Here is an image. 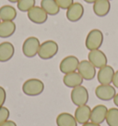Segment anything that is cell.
Instances as JSON below:
<instances>
[{"label": "cell", "instance_id": "obj_17", "mask_svg": "<svg viewBox=\"0 0 118 126\" xmlns=\"http://www.w3.org/2000/svg\"><path fill=\"white\" fill-rule=\"evenodd\" d=\"M93 12L98 17H105L111 10V3L108 0H97L93 3Z\"/></svg>", "mask_w": 118, "mask_h": 126}, {"label": "cell", "instance_id": "obj_18", "mask_svg": "<svg viewBox=\"0 0 118 126\" xmlns=\"http://www.w3.org/2000/svg\"><path fill=\"white\" fill-rule=\"evenodd\" d=\"M17 17V10L9 5H5L0 8V20L1 21H13Z\"/></svg>", "mask_w": 118, "mask_h": 126}, {"label": "cell", "instance_id": "obj_27", "mask_svg": "<svg viewBox=\"0 0 118 126\" xmlns=\"http://www.w3.org/2000/svg\"><path fill=\"white\" fill-rule=\"evenodd\" d=\"M112 83H113V85H114L115 88H118V71H116L115 72H114Z\"/></svg>", "mask_w": 118, "mask_h": 126}, {"label": "cell", "instance_id": "obj_13", "mask_svg": "<svg viewBox=\"0 0 118 126\" xmlns=\"http://www.w3.org/2000/svg\"><path fill=\"white\" fill-rule=\"evenodd\" d=\"M107 111L108 109L104 105H97L93 109H91V122L97 123V124H102L105 122L106 119Z\"/></svg>", "mask_w": 118, "mask_h": 126}, {"label": "cell", "instance_id": "obj_23", "mask_svg": "<svg viewBox=\"0 0 118 126\" xmlns=\"http://www.w3.org/2000/svg\"><path fill=\"white\" fill-rule=\"evenodd\" d=\"M35 0H20L17 3V7H18L19 10H20V11L28 12L33 7H35Z\"/></svg>", "mask_w": 118, "mask_h": 126}, {"label": "cell", "instance_id": "obj_4", "mask_svg": "<svg viewBox=\"0 0 118 126\" xmlns=\"http://www.w3.org/2000/svg\"><path fill=\"white\" fill-rule=\"evenodd\" d=\"M40 46L41 43L37 37L30 36L22 44V53L26 58H34L36 55H38Z\"/></svg>", "mask_w": 118, "mask_h": 126}, {"label": "cell", "instance_id": "obj_24", "mask_svg": "<svg viewBox=\"0 0 118 126\" xmlns=\"http://www.w3.org/2000/svg\"><path fill=\"white\" fill-rule=\"evenodd\" d=\"M9 115H10V112H9V110L6 107H1L0 108V124H2L3 122H7L9 118Z\"/></svg>", "mask_w": 118, "mask_h": 126}, {"label": "cell", "instance_id": "obj_28", "mask_svg": "<svg viewBox=\"0 0 118 126\" xmlns=\"http://www.w3.org/2000/svg\"><path fill=\"white\" fill-rule=\"evenodd\" d=\"M0 126H17V124L15 122L8 120L7 122H3L2 124H0Z\"/></svg>", "mask_w": 118, "mask_h": 126}, {"label": "cell", "instance_id": "obj_8", "mask_svg": "<svg viewBox=\"0 0 118 126\" xmlns=\"http://www.w3.org/2000/svg\"><path fill=\"white\" fill-rule=\"evenodd\" d=\"M88 60L94 66L96 69H101L107 65L108 59L103 51L100 49L91 50L88 54Z\"/></svg>", "mask_w": 118, "mask_h": 126}, {"label": "cell", "instance_id": "obj_14", "mask_svg": "<svg viewBox=\"0 0 118 126\" xmlns=\"http://www.w3.org/2000/svg\"><path fill=\"white\" fill-rule=\"evenodd\" d=\"M91 109L88 105H83V106L78 107L75 110V117L76 121L79 124H84L86 122L91 121Z\"/></svg>", "mask_w": 118, "mask_h": 126}, {"label": "cell", "instance_id": "obj_32", "mask_svg": "<svg viewBox=\"0 0 118 126\" xmlns=\"http://www.w3.org/2000/svg\"><path fill=\"white\" fill-rule=\"evenodd\" d=\"M8 1H9L10 3H18L20 0H8Z\"/></svg>", "mask_w": 118, "mask_h": 126}, {"label": "cell", "instance_id": "obj_15", "mask_svg": "<svg viewBox=\"0 0 118 126\" xmlns=\"http://www.w3.org/2000/svg\"><path fill=\"white\" fill-rule=\"evenodd\" d=\"M83 81L84 79L82 78V76L77 71L65 74L63 78L64 84L68 88H72V89L79 85H82Z\"/></svg>", "mask_w": 118, "mask_h": 126}, {"label": "cell", "instance_id": "obj_16", "mask_svg": "<svg viewBox=\"0 0 118 126\" xmlns=\"http://www.w3.org/2000/svg\"><path fill=\"white\" fill-rule=\"evenodd\" d=\"M15 54V47L10 42L0 44V62H7L13 58Z\"/></svg>", "mask_w": 118, "mask_h": 126}, {"label": "cell", "instance_id": "obj_6", "mask_svg": "<svg viewBox=\"0 0 118 126\" xmlns=\"http://www.w3.org/2000/svg\"><path fill=\"white\" fill-rule=\"evenodd\" d=\"M95 94L100 100L110 101L114 99L116 94V90L114 85L111 84H100L95 89Z\"/></svg>", "mask_w": 118, "mask_h": 126}, {"label": "cell", "instance_id": "obj_34", "mask_svg": "<svg viewBox=\"0 0 118 126\" xmlns=\"http://www.w3.org/2000/svg\"><path fill=\"white\" fill-rule=\"evenodd\" d=\"M0 22H1V20H0Z\"/></svg>", "mask_w": 118, "mask_h": 126}, {"label": "cell", "instance_id": "obj_12", "mask_svg": "<svg viewBox=\"0 0 118 126\" xmlns=\"http://www.w3.org/2000/svg\"><path fill=\"white\" fill-rule=\"evenodd\" d=\"M114 70L112 66L106 65L99 69L97 72V80L100 84H111L114 75Z\"/></svg>", "mask_w": 118, "mask_h": 126}, {"label": "cell", "instance_id": "obj_25", "mask_svg": "<svg viewBox=\"0 0 118 126\" xmlns=\"http://www.w3.org/2000/svg\"><path fill=\"white\" fill-rule=\"evenodd\" d=\"M55 2L57 3L60 9H66L67 10V8L74 3V0H55Z\"/></svg>", "mask_w": 118, "mask_h": 126}, {"label": "cell", "instance_id": "obj_5", "mask_svg": "<svg viewBox=\"0 0 118 126\" xmlns=\"http://www.w3.org/2000/svg\"><path fill=\"white\" fill-rule=\"evenodd\" d=\"M70 98L72 103L77 107L87 105L89 101V92L86 87L83 85H79L73 88L70 93Z\"/></svg>", "mask_w": 118, "mask_h": 126}, {"label": "cell", "instance_id": "obj_20", "mask_svg": "<svg viewBox=\"0 0 118 126\" xmlns=\"http://www.w3.org/2000/svg\"><path fill=\"white\" fill-rule=\"evenodd\" d=\"M16 24L14 21H1L0 22V38H8L16 32Z\"/></svg>", "mask_w": 118, "mask_h": 126}, {"label": "cell", "instance_id": "obj_29", "mask_svg": "<svg viewBox=\"0 0 118 126\" xmlns=\"http://www.w3.org/2000/svg\"><path fill=\"white\" fill-rule=\"evenodd\" d=\"M82 126H102L101 124H97V123H94V122H88L86 123L82 124Z\"/></svg>", "mask_w": 118, "mask_h": 126}, {"label": "cell", "instance_id": "obj_3", "mask_svg": "<svg viewBox=\"0 0 118 126\" xmlns=\"http://www.w3.org/2000/svg\"><path fill=\"white\" fill-rule=\"evenodd\" d=\"M59 50V47L57 43L53 40H47L41 44L38 51V56L40 59L43 60H48L55 57Z\"/></svg>", "mask_w": 118, "mask_h": 126}, {"label": "cell", "instance_id": "obj_19", "mask_svg": "<svg viewBox=\"0 0 118 126\" xmlns=\"http://www.w3.org/2000/svg\"><path fill=\"white\" fill-rule=\"evenodd\" d=\"M57 126H78V122L75 117L68 112H62L56 117Z\"/></svg>", "mask_w": 118, "mask_h": 126}, {"label": "cell", "instance_id": "obj_30", "mask_svg": "<svg viewBox=\"0 0 118 126\" xmlns=\"http://www.w3.org/2000/svg\"><path fill=\"white\" fill-rule=\"evenodd\" d=\"M113 100H114V104L118 108V93H116V94L114 95V97Z\"/></svg>", "mask_w": 118, "mask_h": 126}, {"label": "cell", "instance_id": "obj_11", "mask_svg": "<svg viewBox=\"0 0 118 126\" xmlns=\"http://www.w3.org/2000/svg\"><path fill=\"white\" fill-rule=\"evenodd\" d=\"M84 15V7L81 3L74 2L69 8L67 9V19L71 22H77Z\"/></svg>", "mask_w": 118, "mask_h": 126}, {"label": "cell", "instance_id": "obj_7", "mask_svg": "<svg viewBox=\"0 0 118 126\" xmlns=\"http://www.w3.org/2000/svg\"><path fill=\"white\" fill-rule=\"evenodd\" d=\"M79 60L75 56H67L64 58L59 64V70L64 74H67L70 72L78 71Z\"/></svg>", "mask_w": 118, "mask_h": 126}, {"label": "cell", "instance_id": "obj_31", "mask_svg": "<svg viewBox=\"0 0 118 126\" xmlns=\"http://www.w3.org/2000/svg\"><path fill=\"white\" fill-rule=\"evenodd\" d=\"M83 1H85V2L88 3V4H93V3L96 2L97 0H83Z\"/></svg>", "mask_w": 118, "mask_h": 126}, {"label": "cell", "instance_id": "obj_33", "mask_svg": "<svg viewBox=\"0 0 118 126\" xmlns=\"http://www.w3.org/2000/svg\"><path fill=\"white\" fill-rule=\"evenodd\" d=\"M108 1H112V0H108Z\"/></svg>", "mask_w": 118, "mask_h": 126}, {"label": "cell", "instance_id": "obj_2", "mask_svg": "<svg viewBox=\"0 0 118 126\" xmlns=\"http://www.w3.org/2000/svg\"><path fill=\"white\" fill-rule=\"evenodd\" d=\"M103 33L99 29H93L89 32L85 40V46L88 50H96L100 49L103 43Z\"/></svg>", "mask_w": 118, "mask_h": 126}, {"label": "cell", "instance_id": "obj_1", "mask_svg": "<svg viewBox=\"0 0 118 126\" xmlns=\"http://www.w3.org/2000/svg\"><path fill=\"white\" fill-rule=\"evenodd\" d=\"M44 90V83L39 79L32 78L25 81L22 84V92L28 96L40 95Z\"/></svg>", "mask_w": 118, "mask_h": 126}, {"label": "cell", "instance_id": "obj_10", "mask_svg": "<svg viewBox=\"0 0 118 126\" xmlns=\"http://www.w3.org/2000/svg\"><path fill=\"white\" fill-rule=\"evenodd\" d=\"M28 19L35 24H43L48 19V14L42 7L35 6L27 12Z\"/></svg>", "mask_w": 118, "mask_h": 126}, {"label": "cell", "instance_id": "obj_22", "mask_svg": "<svg viewBox=\"0 0 118 126\" xmlns=\"http://www.w3.org/2000/svg\"><path fill=\"white\" fill-rule=\"evenodd\" d=\"M105 122L108 126H118V108L108 110Z\"/></svg>", "mask_w": 118, "mask_h": 126}, {"label": "cell", "instance_id": "obj_9", "mask_svg": "<svg viewBox=\"0 0 118 126\" xmlns=\"http://www.w3.org/2000/svg\"><path fill=\"white\" fill-rule=\"evenodd\" d=\"M78 72L82 76L84 80L91 81L96 76V68L89 60H81L79 61Z\"/></svg>", "mask_w": 118, "mask_h": 126}, {"label": "cell", "instance_id": "obj_21", "mask_svg": "<svg viewBox=\"0 0 118 126\" xmlns=\"http://www.w3.org/2000/svg\"><path fill=\"white\" fill-rule=\"evenodd\" d=\"M41 7L47 13L48 16H55L60 11V8L55 2V0H42Z\"/></svg>", "mask_w": 118, "mask_h": 126}, {"label": "cell", "instance_id": "obj_26", "mask_svg": "<svg viewBox=\"0 0 118 126\" xmlns=\"http://www.w3.org/2000/svg\"><path fill=\"white\" fill-rule=\"evenodd\" d=\"M6 98H7V93L4 87L0 86V108L4 106L5 102H6Z\"/></svg>", "mask_w": 118, "mask_h": 126}]
</instances>
